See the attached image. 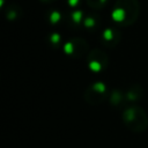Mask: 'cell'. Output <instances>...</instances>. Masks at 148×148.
Returning <instances> with one entry per match:
<instances>
[{"label":"cell","mask_w":148,"mask_h":148,"mask_svg":"<svg viewBox=\"0 0 148 148\" xmlns=\"http://www.w3.org/2000/svg\"><path fill=\"white\" fill-rule=\"evenodd\" d=\"M140 15L139 0H116L111 10V18L120 27H130Z\"/></svg>","instance_id":"cell-1"},{"label":"cell","mask_w":148,"mask_h":148,"mask_svg":"<svg viewBox=\"0 0 148 148\" xmlns=\"http://www.w3.org/2000/svg\"><path fill=\"white\" fill-rule=\"evenodd\" d=\"M124 125L134 133H142L148 128V116L139 105L126 106L121 112Z\"/></svg>","instance_id":"cell-2"},{"label":"cell","mask_w":148,"mask_h":148,"mask_svg":"<svg viewBox=\"0 0 148 148\" xmlns=\"http://www.w3.org/2000/svg\"><path fill=\"white\" fill-rule=\"evenodd\" d=\"M110 91L105 83L97 81L89 84L83 91V99L89 105H99L109 99Z\"/></svg>","instance_id":"cell-3"},{"label":"cell","mask_w":148,"mask_h":148,"mask_svg":"<svg viewBox=\"0 0 148 148\" xmlns=\"http://www.w3.org/2000/svg\"><path fill=\"white\" fill-rule=\"evenodd\" d=\"M62 49L64 52L73 59H81L87 57L90 51L88 42L82 37H73L68 39L66 43H64Z\"/></svg>","instance_id":"cell-4"},{"label":"cell","mask_w":148,"mask_h":148,"mask_svg":"<svg viewBox=\"0 0 148 148\" xmlns=\"http://www.w3.org/2000/svg\"><path fill=\"white\" fill-rule=\"evenodd\" d=\"M86 58H87L88 68L94 73H101V72L105 71L108 65H109L108 54L97 47L90 50Z\"/></svg>","instance_id":"cell-5"},{"label":"cell","mask_w":148,"mask_h":148,"mask_svg":"<svg viewBox=\"0 0 148 148\" xmlns=\"http://www.w3.org/2000/svg\"><path fill=\"white\" fill-rule=\"evenodd\" d=\"M101 40L102 44L108 47V49H113L116 47L120 40H121V34L118 29L113 28V27H108L105 28L102 34H101Z\"/></svg>","instance_id":"cell-6"},{"label":"cell","mask_w":148,"mask_h":148,"mask_svg":"<svg viewBox=\"0 0 148 148\" xmlns=\"http://www.w3.org/2000/svg\"><path fill=\"white\" fill-rule=\"evenodd\" d=\"M84 15L86 13L80 10V9H75L68 14L65 15L64 21L66 22V24L72 28V29H77L83 27V20H84Z\"/></svg>","instance_id":"cell-7"},{"label":"cell","mask_w":148,"mask_h":148,"mask_svg":"<svg viewBox=\"0 0 148 148\" xmlns=\"http://www.w3.org/2000/svg\"><path fill=\"white\" fill-rule=\"evenodd\" d=\"M143 96V89L140 84H132L125 92L126 102H136Z\"/></svg>","instance_id":"cell-8"},{"label":"cell","mask_w":148,"mask_h":148,"mask_svg":"<svg viewBox=\"0 0 148 148\" xmlns=\"http://www.w3.org/2000/svg\"><path fill=\"white\" fill-rule=\"evenodd\" d=\"M23 15V10L22 8L16 5V3H9L6 8H5V17L8 21H16L20 20Z\"/></svg>","instance_id":"cell-9"},{"label":"cell","mask_w":148,"mask_h":148,"mask_svg":"<svg viewBox=\"0 0 148 148\" xmlns=\"http://www.w3.org/2000/svg\"><path fill=\"white\" fill-rule=\"evenodd\" d=\"M99 25V16L95 13H86L83 20V27L86 30H95Z\"/></svg>","instance_id":"cell-10"},{"label":"cell","mask_w":148,"mask_h":148,"mask_svg":"<svg viewBox=\"0 0 148 148\" xmlns=\"http://www.w3.org/2000/svg\"><path fill=\"white\" fill-rule=\"evenodd\" d=\"M126 101L125 99V92H123L119 89H113L110 91V96H109V102L113 105V106H119L120 104H123V102Z\"/></svg>","instance_id":"cell-11"},{"label":"cell","mask_w":148,"mask_h":148,"mask_svg":"<svg viewBox=\"0 0 148 148\" xmlns=\"http://www.w3.org/2000/svg\"><path fill=\"white\" fill-rule=\"evenodd\" d=\"M46 40H47L50 46H52L54 49H58L62 44V36L59 32H51V34L47 35Z\"/></svg>","instance_id":"cell-12"},{"label":"cell","mask_w":148,"mask_h":148,"mask_svg":"<svg viewBox=\"0 0 148 148\" xmlns=\"http://www.w3.org/2000/svg\"><path fill=\"white\" fill-rule=\"evenodd\" d=\"M64 18H65V16H62L59 10L52 9V10H50V12L46 13V20H47V22L50 24H58Z\"/></svg>","instance_id":"cell-13"},{"label":"cell","mask_w":148,"mask_h":148,"mask_svg":"<svg viewBox=\"0 0 148 148\" xmlns=\"http://www.w3.org/2000/svg\"><path fill=\"white\" fill-rule=\"evenodd\" d=\"M108 1H109V0H86L87 5H88L90 8L95 9V10H99V9L104 8V7L106 6Z\"/></svg>","instance_id":"cell-14"},{"label":"cell","mask_w":148,"mask_h":148,"mask_svg":"<svg viewBox=\"0 0 148 148\" xmlns=\"http://www.w3.org/2000/svg\"><path fill=\"white\" fill-rule=\"evenodd\" d=\"M81 0H67V3L71 6V7H77L80 5Z\"/></svg>","instance_id":"cell-15"},{"label":"cell","mask_w":148,"mask_h":148,"mask_svg":"<svg viewBox=\"0 0 148 148\" xmlns=\"http://www.w3.org/2000/svg\"><path fill=\"white\" fill-rule=\"evenodd\" d=\"M43 1H46V2H53V1H56V0H43Z\"/></svg>","instance_id":"cell-16"}]
</instances>
